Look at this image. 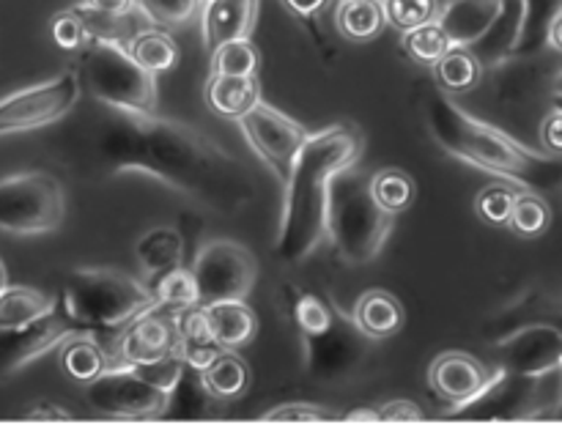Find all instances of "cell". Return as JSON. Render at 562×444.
Wrapping results in <instances>:
<instances>
[{
    "label": "cell",
    "mask_w": 562,
    "mask_h": 444,
    "mask_svg": "<svg viewBox=\"0 0 562 444\" xmlns=\"http://www.w3.org/2000/svg\"><path fill=\"white\" fill-rule=\"evenodd\" d=\"M327 409H318V406H280L263 414L267 422H324L329 420Z\"/></svg>",
    "instance_id": "obj_37"
},
{
    "label": "cell",
    "mask_w": 562,
    "mask_h": 444,
    "mask_svg": "<svg viewBox=\"0 0 562 444\" xmlns=\"http://www.w3.org/2000/svg\"><path fill=\"white\" fill-rule=\"evenodd\" d=\"M261 102V82L258 75L250 77H231V75H212L206 86V104L212 113L223 118L239 121L241 115L250 113Z\"/></svg>",
    "instance_id": "obj_18"
},
{
    "label": "cell",
    "mask_w": 562,
    "mask_h": 444,
    "mask_svg": "<svg viewBox=\"0 0 562 444\" xmlns=\"http://www.w3.org/2000/svg\"><path fill=\"white\" fill-rule=\"evenodd\" d=\"M428 384L439 398L456 406H467L481 398L488 387V373L475 356L470 354H442L434 360L428 371Z\"/></svg>",
    "instance_id": "obj_14"
},
{
    "label": "cell",
    "mask_w": 562,
    "mask_h": 444,
    "mask_svg": "<svg viewBox=\"0 0 562 444\" xmlns=\"http://www.w3.org/2000/svg\"><path fill=\"white\" fill-rule=\"evenodd\" d=\"M55 310L58 301L53 296L25 285H5V291H0V332L31 327Z\"/></svg>",
    "instance_id": "obj_20"
},
{
    "label": "cell",
    "mask_w": 562,
    "mask_h": 444,
    "mask_svg": "<svg viewBox=\"0 0 562 444\" xmlns=\"http://www.w3.org/2000/svg\"><path fill=\"white\" fill-rule=\"evenodd\" d=\"M362 157V135L357 126L338 124L307 137L294 170L285 181L283 214L274 255L283 263H300L311 255L329 228V195L340 170Z\"/></svg>",
    "instance_id": "obj_2"
},
{
    "label": "cell",
    "mask_w": 562,
    "mask_h": 444,
    "mask_svg": "<svg viewBox=\"0 0 562 444\" xmlns=\"http://www.w3.org/2000/svg\"><path fill=\"white\" fill-rule=\"evenodd\" d=\"M239 126L252 151L258 153V159L278 175L280 184H285L296 159H300V151L305 148L307 137H311L305 126L280 113V110L269 107L263 99L250 113L241 115Z\"/></svg>",
    "instance_id": "obj_11"
},
{
    "label": "cell",
    "mask_w": 562,
    "mask_h": 444,
    "mask_svg": "<svg viewBox=\"0 0 562 444\" xmlns=\"http://www.w3.org/2000/svg\"><path fill=\"white\" fill-rule=\"evenodd\" d=\"M27 417H31V420H69V411L49 409V406H44V409L27 411Z\"/></svg>",
    "instance_id": "obj_43"
},
{
    "label": "cell",
    "mask_w": 562,
    "mask_h": 444,
    "mask_svg": "<svg viewBox=\"0 0 562 444\" xmlns=\"http://www.w3.org/2000/svg\"><path fill=\"white\" fill-rule=\"evenodd\" d=\"M552 225V208L543 197H538L536 192H525V195H516L514 214H510L508 228L514 230L521 239H538V236L547 234V228Z\"/></svg>",
    "instance_id": "obj_31"
},
{
    "label": "cell",
    "mask_w": 562,
    "mask_h": 444,
    "mask_svg": "<svg viewBox=\"0 0 562 444\" xmlns=\"http://www.w3.org/2000/svg\"><path fill=\"white\" fill-rule=\"evenodd\" d=\"M184 367L187 362L179 354L148 367L121 362L88 384V403L113 417H159L170 409Z\"/></svg>",
    "instance_id": "obj_5"
},
{
    "label": "cell",
    "mask_w": 562,
    "mask_h": 444,
    "mask_svg": "<svg viewBox=\"0 0 562 444\" xmlns=\"http://www.w3.org/2000/svg\"><path fill=\"white\" fill-rule=\"evenodd\" d=\"M395 214L384 212L371 192V175L355 170V164L340 170L329 195V228L335 250L346 263L362 266L382 252Z\"/></svg>",
    "instance_id": "obj_4"
},
{
    "label": "cell",
    "mask_w": 562,
    "mask_h": 444,
    "mask_svg": "<svg viewBox=\"0 0 562 444\" xmlns=\"http://www.w3.org/2000/svg\"><path fill=\"white\" fill-rule=\"evenodd\" d=\"M53 38L60 49H80L88 38L86 20L77 9L60 11L53 20Z\"/></svg>",
    "instance_id": "obj_35"
},
{
    "label": "cell",
    "mask_w": 562,
    "mask_h": 444,
    "mask_svg": "<svg viewBox=\"0 0 562 444\" xmlns=\"http://www.w3.org/2000/svg\"><path fill=\"white\" fill-rule=\"evenodd\" d=\"M154 22L162 25H181L195 14L198 0H137Z\"/></svg>",
    "instance_id": "obj_36"
},
{
    "label": "cell",
    "mask_w": 562,
    "mask_h": 444,
    "mask_svg": "<svg viewBox=\"0 0 562 444\" xmlns=\"http://www.w3.org/2000/svg\"><path fill=\"white\" fill-rule=\"evenodd\" d=\"M80 332L82 329L60 310V305L58 310L49 312L42 321L31 323V327L0 332V373L22 371L27 362L58 349V345H64L66 340Z\"/></svg>",
    "instance_id": "obj_12"
},
{
    "label": "cell",
    "mask_w": 562,
    "mask_h": 444,
    "mask_svg": "<svg viewBox=\"0 0 562 444\" xmlns=\"http://www.w3.org/2000/svg\"><path fill=\"white\" fill-rule=\"evenodd\" d=\"M355 327L371 340H387L404 329V307L387 291H368L355 301Z\"/></svg>",
    "instance_id": "obj_17"
},
{
    "label": "cell",
    "mask_w": 562,
    "mask_h": 444,
    "mask_svg": "<svg viewBox=\"0 0 562 444\" xmlns=\"http://www.w3.org/2000/svg\"><path fill=\"white\" fill-rule=\"evenodd\" d=\"M60 365H64L69 378L80 384H91L93 378L108 371V354L91 334L80 332L60 345Z\"/></svg>",
    "instance_id": "obj_23"
},
{
    "label": "cell",
    "mask_w": 562,
    "mask_h": 444,
    "mask_svg": "<svg viewBox=\"0 0 562 444\" xmlns=\"http://www.w3.org/2000/svg\"><path fill=\"white\" fill-rule=\"evenodd\" d=\"M179 351H176L173 318L157 316V310L146 312L135 323H130L124 338L119 340V349H115L119 362L135 367L159 365V362L170 360Z\"/></svg>",
    "instance_id": "obj_13"
},
{
    "label": "cell",
    "mask_w": 562,
    "mask_h": 444,
    "mask_svg": "<svg viewBox=\"0 0 562 444\" xmlns=\"http://www.w3.org/2000/svg\"><path fill=\"white\" fill-rule=\"evenodd\" d=\"M549 44H552L558 53H562V9L552 16V22H549Z\"/></svg>",
    "instance_id": "obj_42"
},
{
    "label": "cell",
    "mask_w": 562,
    "mask_h": 444,
    "mask_svg": "<svg viewBox=\"0 0 562 444\" xmlns=\"http://www.w3.org/2000/svg\"><path fill=\"white\" fill-rule=\"evenodd\" d=\"M82 53V75L99 102L121 110V113H154L157 107V80L143 69L130 49H124L115 36L88 33Z\"/></svg>",
    "instance_id": "obj_6"
},
{
    "label": "cell",
    "mask_w": 562,
    "mask_h": 444,
    "mask_svg": "<svg viewBox=\"0 0 562 444\" xmlns=\"http://www.w3.org/2000/svg\"><path fill=\"white\" fill-rule=\"evenodd\" d=\"M173 329L176 351H179V356L187 362V367H192V371H203L209 362L217 360L225 351L223 345L214 340L203 305L173 312Z\"/></svg>",
    "instance_id": "obj_15"
},
{
    "label": "cell",
    "mask_w": 562,
    "mask_h": 444,
    "mask_svg": "<svg viewBox=\"0 0 562 444\" xmlns=\"http://www.w3.org/2000/svg\"><path fill=\"white\" fill-rule=\"evenodd\" d=\"M154 296H157V305L170 312L201 305V291H198L195 274H192V269L181 266L170 269L162 277L154 280Z\"/></svg>",
    "instance_id": "obj_25"
},
{
    "label": "cell",
    "mask_w": 562,
    "mask_h": 444,
    "mask_svg": "<svg viewBox=\"0 0 562 444\" xmlns=\"http://www.w3.org/2000/svg\"><path fill=\"white\" fill-rule=\"evenodd\" d=\"M137 0H82V9L97 11L102 16H113V20H124Z\"/></svg>",
    "instance_id": "obj_40"
},
{
    "label": "cell",
    "mask_w": 562,
    "mask_h": 444,
    "mask_svg": "<svg viewBox=\"0 0 562 444\" xmlns=\"http://www.w3.org/2000/svg\"><path fill=\"white\" fill-rule=\"evenodd\" d=\"M349 420H379V411H355L349 414Z\"/></svg>",
    "instance_id": "obj_44"
},
{
    "label": "cell",
    "mask_w": 562,
    "mask_h": 444,
    "mask_svg": "<svg viewBox=\"0 0 562 444\" xmlns=\"http://www.w3.org/2000/svg\"><path fill=\"white\" fill-rule=\"evenodd\" d=\"M283 3L289 5L296 16H313L327 5V0H283Z\"/></svg>",
    "instance_id": "obj_41"
},
{
    "label": "cell",
    "mask_w": 562,
    "mask_h": 444,
    "mask_svg": "<svg viewBox=\"0 0 562 444\" xmlns=\"http://www.w3.org/2000/svg\"><path fill=\"white\" fill-rule=\"evenodd\" d=\"M450 47H453V38L445 31L442 22H426V25L404 33V49L417 64L437 66Z\"/></svg>",
    "instance_id": "obj_27"
},
{
    "label": "cell",
    "mask_w": 562,
    "mask_h": 444,
    "mask_svg": "<svg viewBox=\"0 0 562 444\" xmlns=\"http://www.w3.org/2000/svg\"><path fill=\"white\" fill-rule=\"evenodd\" d=\"M66 217V192L55 175L25 170L0 179V230L38 236L58 230Z\"/></svg>",
    "instance_id": "obj_8"
},
{
    "label": "cell",
    "mask_w": 562,
    "mask_h": 444,
    "mask_svg": "<svg viewBox=\"0 0 562 444\" xmlns=\"http://www.w3.org/2000/svg\"><path fill=\"white\" fill-rule=\"evenodd\" d=\"M261 55L256 44L247 38H234L212 49V75H231V77H250L258 75Z\"/></svg>",
    "instance_id": "obj_30"
},
{
    "label": "cell",
    "mask_w": 562,
    "mask_h": 444,
    "mask_svg": "<svg viewBox=\"0 0 562 444\" xmlns=\"http://www.w3.org/2000/svg\"><path fill=\"white\" fill-rule=\"evenodd\" d=\"M456 121H459L461 137H464L461 143H448L450 153H456V157L467 159V162L477 164L494 175H508L510 181L521 186H543L562 175V164L558 159L536 157L530 148H521L503 132L477 124L461 113L456 115Z\"/></svg>",
    "instance_id": "obj_7"
},
{
    "label": "cell",
    "mask_w": 562,
    "mask_h": 444,
    "mask_svg": "<svg viewBox=\"0 0 562 444\" xmlns=\"http://www.w3.org/2000/svg\"><path fill=\"white\" fill-rule=\"evenodd\" d=\"M384 16L398 31H412L437 20L439 0H382Z\"/></svg>",
    "instance_id": "obj_32"
},
{
    "label": "cell",
    "mask_w": 562,
    "mask_h": 444,
    "mask_svg": "<svg viewBox=\"0 0 562 444\" xmlns=\"http://www.w3.org/2000/svg\"><path fill=\"white\" fill-rule=\"evenodd\" d=\"M135 255L140 266L146 269L151 277H162L165 272L179 266L181 258V236L170 228L148 230L135 247Z\"/></svg>",
    "instance_id": "obj_24"
},
{
    "label": "cell",
    "mask_w": 562,
    "mask_h": 444,
    "mask_svg": "<svg viewBox=\"0 0 562 444\" xmlns=\"http://www.w3.org/2000/svg\"><path fill=\"white\" fill-rule=\"evenodd\" d=\"M371 192L379 206L390 214H401L415 201V181L398 168H384L371 175Z\"/></svg>",
    "instance_id": "obj_28"
},
{
    "label": "cell",
    "mask_w": 562,
    "mask_h": 444,
    "mask_svg": "<svg viewBox=\"0 0 562 444\" xmlns=\"http://www.w3.org/2000/svg\"><path fill=\"white\" fill-rule=\"evenodd\" d=\"M335 22H338L340 36L349 42H371L382 33L387 16L379 0H340Z\"/></svg>",
    "instance_id": "obj_22"
},
{
    "label": "cell",
    "mask_w": 562,
    "mask_h": 444,
    "mask_svg": "<svg viewBox=\"0 0 562 444\" xmlns=\"http://www.w3.org/2000/svg\"><path fill=\"white\" fill-rule=\"evenodd\" d=\"M516 192L505 184H492L486 190L477 192L475 212L483 223L488 225H508L510 214H514Z\"/></svg>",
    "instance_id": "obj_33"
},
{
    "label": "cell",
    "mask_w": 562,
    "mask_h": 444,
    "mask_svg": "<svg viewBox=\"0 0 562 444\" xmlns=\"http://www.w3.org/2000/svg\"><path fill=\"white\" fill-rule=\"evenodd\" d=\"M203 310H206L214 340L223 349H241L256 338L258 318L245 301H214V305H203Z\"/></svg>",
    "instance_id": "obj_19"
},
{
    "label": "cell",
    "mask_w": 562,
    "mask_h": 444,
    "mask_svg": "<svg viewBox=\"0 0 562 444\" xmlns=\"http://www.w3.org/2000/svg\"><path fill=\"white\" fill-rule=\"evenodd\" d=\"M5 285H9V274H5L3 261H0V291H5Z\"/></svg>",
    "instance_id": "obj_45"
},
{
    "label": "cell",
    "mask_w": 562,
    "mask_h": 444,
    "mask_svg": "<svg viewBox=\"0 0 562 444\" xmlns=\"http://www.w3.org/2000/svg\"><path fill=\"white\" fill-rule=\"evenodd\" d=\"M80 75L64 71L38 86L22 88L0 99V137L33 132L64 118L80 99Z\"/></svg>",
    "instance_id": "obj_10"
},
{
    "label": "cell",
    "mask_w": 562,
    "mask_h": 444,
    "mask_svg": "<svg viewBox=\"0 0 562 444\" xmlns=\"http://www.w3.org/2000/svg\"><path fill=\"white\" fill-rule=\"evenodd\" d=\"M115 173L137 170L212 208H241L250 197L245 168L198 129L154 113H124L104 140Z\"/></svg>",
    "instance_id": "obj_1"
},
{
    "label": "cell",
    "mask_w": 562,
    "mask_h": 444,
    "mask_svg": "<svg viewBox=\"0 0 562 444\" xmlns=\"http://www.w3.org/2000/svg\"><path fill=\"white\" fill-rule=\"evenodd\" d=\"M130 53L137 64L143 66L151 75H159V71H168L179 64V47H176L173 38L168 33L159 31H143L132 38Z\"/></svg>",
    "instance_id": "obj_26"
},
{
    "label": "cell",
    "mask_w": 562,
    "mask_h": 444,
    "mask_svg": "<svg viewBox=\"0 0 562 444\" xmlns=\"http://www.w3.org/2000/svg\"><path fill=\"white\" fill-rule=\"evenodd\" d=\"M541 146L552 157H562V110H552L541 121Z\"/></svg>",
    "instance_id": "obj_38"
},
{
    "label": "cell",
    "mask_w": 562,
    "mask_h": 444,
    "mask_svg": "<svg viewBox=\"0 0 562 444\" xmlns=\"http://www.w3.org/2000/svg\"><path fill=\"white\" fill-rule=\"evenodd\" d=\"M60 310L82 329H121L157 310L154 288L119 269H77L64 285Z\"/></svg>",
    "instance_id": "obj_3"
},
{
    "label": "cell",
    "mask_w": 562,
    "mask_h": 444,
    "mask_svg": "<svg viewBox=\"0 0 562 444\" xmlns=\"http://www.w3.org/2000/svg\"><path fill=\"white\" fill-rule=\"evenodd\" d=\"M423 409L412 400H393V403H384L379 409V420L384 422H417L423 420Z\"/></svg>",
    "instance_id": "obj_39"
},
{
    "label": "cell",
    "mask_w": 562,
    "mask_h": 444,
    "mask_svg": "<svg viewBox=\"0 0 562 444\" xmlns=\"http://www.w3.org/2000/svg\"><path fill=\"white\" fill-rule=\"evenodd\" d=\"M296 323L305 334L311 338H318V334H327L329 327H333V312L316 296H302L296 301Z\"/></svg>",
    "instance_id": "obj_34"
},
{
    "label": "cell",
    "mask_w": 562,
    "mask_h": 444,
    "mask_svg": "<svg viewBox=\"0 0 562 444\" xmlns=\"http://www.w3.org/2000/svg\"><path fill=\"white\" fill-rule=\"evenodd\" d=\"M201 305L245 301L258 280V261L247 247L231 239H214L192 261Z\"/></svg>",
    "instance_id": "obj_9"
},
{
    "label": "cell",
    "mask_w": 562,
    "mask_h": 444,
    "mask_svg": "<svg viewBox=\"0 0 562 444\" xmlns=\"http://www.w3.org/2000/svg\"><path fill=\"white\" fill-rule=\"evenodd\" d=\"M434 69H437L439 86L453 93L472 91L477 86V80H481V64L464 47H450L448 55Z\"/></svg>",
    "instance_id": "obj_29"
},
{
    "label": "cell",
    "mask_w": 562,
    "mask_h": 444,
    "mask_svg": "<svg viewBox=\"0 0 562 444\" xmlns=\"http://www.w3.org/2000/svg\"><path fill=\"white\" fill-rule=\"evenodd\" d=\"M256 20V0H206L203 42L209 49L234 38H247Z\"/></svg>",
    "instance_id": "obj_16"
},
{
    "label": "cell",
    "mask_w": 562,
    "mask_h": 444,
    "mask_svg": "<svg viewBox=\"0 0 562 444\" xmlns=\"http://www.w3.org/2000/svg\"><path fill=\"white\" fill-rule=\"evenodd\" d=\"M554 93L562 99V71L558 75V80H554Z\"/></svg>",
    "instance_id": "obj_46"
},
{
    "label": "cell",
    "mask_w": 562,
    "mask_h": 444,
    "mask_svg": "<svg viewBox=\"0 0 562 444\" xmlns=\"http://www.w3.org/2000/svg\"><path fill=\"white\" fill-rule=\"evenodd\" d=\"M198 376H201L206 395H212L217 400L239 398L250 387V367H247V362L239 354H234L228 349L217 360L209 362L203 371H198Z\"/></svg>",
    "instance_id": "obj_21"
}]
</instances>
